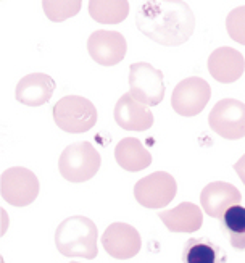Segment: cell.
Returning <instances> with one entry per match:
<instances>
[{
	"instance_id": "8fae6325",
	"label": "cell",
	"mask_w": 245,
	"mask_h": 263,
	"mask_svg": "<svg viewBox=\"0 0 245 263\" xmlns=\"http://www.w3.org/2000/svg\"><path fill=\"white\" fill-rule=\"evenodd\" d=\"M102 246L116 260H129L142 249L141 234L127 223H111L102 236Z\"/></svg>"
},
{
	"instance_id": "ba28073f",
	"label": "cell",
	"mask_w": 245,
	"mask_h": 263,
	"mask_svg": "<svg viewBox=\"0 0 245 263\" xmlns=\"http://www.w3.org/2000/svg\"><path fill=\"white\" fill-rule=\"evenodd\" d=\"M178 184L166 171H155L142 179H139L134 186L136 200L145 209H163L176 197Z\"/></svg>"
},
{
	"instance_id": "2e32d148",
	"label": "cell",
	"mask_w": 245,
	"mask_h": 263,
	"mask_svg": "<svg viewBox=\"0 0 245 263\" xmlns=\"http://www.w3.org/2000/svg\"><path fill=\"white\" fill-rule=\"evenodd\" d=\"M158 216L171 233L191 234L200 230L203 224L202 210L191 202H182L171 210H163L158 213Z\"/></svg>"
},
{
	"instance_id": "5bb4252c",
	"label": "cell",
	"mask_w": 245,
	"mask_h": 263,
	"mask_svg": "<svg viewBox=\"0 0 245 263\" xmlns=\"http://www.w3.org/2000/svg\"><path fill=\"white\" fill-rule=\"evenodd\" d=\"M245 59L243 55L232 47H219L212 52L208 59V71L218 83H236L243 74Z\"/></svg>"
},
{
	"instance_id": "7402d4cb",
	"label": "cell",
	"mask_w": 245,
	"mask_h": 263,
	"mask_svg": "<svg viewBox=\"0 0 245 263\" xmlns=\"http://www.w3.org/2000/svg\"><path fill=\"white\" fill-rule=\"evenodd\" d=\"M226 29L232 41L245 45V5L229 11L226 18Z\"/></svg>"
},
{
	"instance_id": "9c48e42d",
	"label": "cell",
	"mask_w": 245,
	"mask_h": 263,
	"mask_svg": "<svg viewBox=\"0 0 245 263\" xmlns=\"http://www.w3.org/2000/svg\"><path fill=\"white\" fill-rule=\"evenodd\" d=\"M212 99V87L205 79L192 76L185 78L174 87L171 107L181 117H195L202 113Z\"/></svg>"
},
{
	"instance_id": "9a60e30c",
	"label": "cell",
	"mask_w": 245,
	"mask_h": 263,
	"mask_svg": "<svg viewBox=\"0 0 245 263\" xmlns=\"http://www.w3.org/2000/svg\"><path fill=\"white\" fill-rule=\"evenodd\" d=\"M53 78L44 73H31L20 79L15 97L20 104L28 107H41L52 99L55 90Z\"/></svg>"
},
{
	"instance_id": "52a82bcc",
	"label": "cell",
	"mask_w": 245,
	"mask_h": 263,
	"mask_svg": "<svg viewBox=\"0 0 245 263\" xmlns=\"http://www.w3.org/2000/svg\"><path fill=\"white\" fill-rule=\"evenodd\" d=\"M208 124L218 136L229 141L245 137V104L237 99H223L208 115Z\"/></svg>"
},
{
	"instance_id": "d6986e66",
	"label": "cell",
	"mask_w": 245,
	"mask_h": 263,
	"mask_svg": "<svg viewBox=\"0 0 245 263\" xmlns=\"http://www.w3.org/2000/svg\"><path fill=\"white\" fill-rule=\"evenodd\" d=\"M89 15L102 25H118L129 15L127 0H90Z\"/></svg>"
},
{
	"instance_id": "ac0fdd59",
	"label": "cell",
	"mask_w": 245,
	"mask_h": 263,
	"mask_svg": "<svg viewBox=\"0 0 245 263\" xmlns=\"http://www.w3.org/2000/svg\"><path fill=\"white\" fill-rule=\"evenodd\" d=\"M184 263H226V252L208 237H191L182 249Z\"/></svg>"
},
{
	"instance_id": "7c38bea8",
	"label": "cell",
	"mask_w": 245,
	"mask_h": 263,
	"mask_svg": "<svg viewBox=\"0 0 245 263\" xmlns=\"http://www.w3.org/2000/svg\"><path fill=\"white\" fill-rule=\"evenodd\" d=\"M242 194L234 186L224 181H215L206 184L200 194V203L203 212L212 218H223L228 209L240 205Z\"/></svg>"
},
{
	"instance_id": "5b68a950",
	"label": "cell",
	"mask_w": 245,
	"mask_h": 263,
	"mask_svg": "<svg viewBox=\"0 0 245 263\" xmlns=\"http://www.w3.org/2000/svg\"><path fill=\"white\" fill-rule=\"evenodd\" d=\"M2 199L13 207H26L37 199L41 184L31 170L23 166L8 168L0 178Z\"/></svg>"
},
{
	"instance_id": "277c9868",
	"label": "cell",
	"mask_w": 245,
	"mask_h": 263,
	"mask_svg": "<svg viewBox=\"0 0 245 263\" xmlns=\"http://www.w3.org/2000/svg\"><path fill=\"white\" fill-rule=\"evenodd\" d=\"M56 126L69 134L87 133L97 123V108L90 100L81 96H66L53 105Z\"/></svg>"
},
{
	"instance_id": "603a6c76",
	"label": "cell",
	"mask_w": 245,
	"mask_h": 263,
	"mask_svg": "<svg viewBox=\"0 0 245 263\" xmlns=\"http://www.w3.org/2000/svg\"><path fill=\"white\" fill-rule=\"evenodd\" d=\"M234 170H236V173L239 175L240 181L245 184V154L239 158V162L234 163Z\"/></svg>"
},
{
	"instance_id": "4fadbf2b",
	"label": "cell",
	"mask_w": 245,
	"mask_h": 263,
	"mask_svg": "<svg viewBox=\"0 0 245 263\" xmlns=\"http://www.w3.org/2000/svg\"><path fill=\"white\" fill-rule=\"evenodd\" d=\"M115 121L126 131H147L154 126V113L147 105L137 102L131 92H126L116 102L113 110Z\"/></svg>"
},
{
	"instance_id": "30bf717a",
	"label": "cell",
	"mask_w": 245,
	"mask_h": 263,
	"mask_svg": "<svg viewBox=\"0 0 245 263\" xmlns=\"http://www.w3.org/2000/svg\"><path fill=\"white\" fill-rule=\"evenodd\" d=\"M127 42L118 31H94L87 39V52L102 66H115L124 60Z\"/></svg>"
},
{
	"instance_id": "cb8c5ba5",
	"label": "cell",
	"mask_w": 245,
	"mask_h": 263,
	"mask_svg": "<svg viewBox=\"0 0 245 263\" xmlns=\"http://www.w3.org/2000/svg\"><path fill=\"white\" fill-rule=\"evenodd\" d=\"M71 263H78V261H71Z\"/></svg>"
},
{
	"instance_id": "7a4b0ae2",
	"label": "cell",
	"mask_w": 245,
	"mask_h": 263,
	"mask_svg": "<svg viewBox=\"0 0 245 263\" xmlns=\"http://www.w3.org/2000/svg\"><path fill=\"white\" fill-rule=\"evenodd\" d=\"M97 226L87 216L73 215L58 224L55 231L56 250L65 257L96 258L97 250Z\"/></svg>"
},
{
	"instance_id": "3957f363",
	"label": "cell",
	"mask_w": 245,
	"mask_h": 263,
	"mask_svg": "<svg viewBox=\"0 0 245 263\" xmlns=\"http://www.w3.org/2000/svg\"><path fill=\"white\" fill-rule=\"evenodd\" d=\"M102 165L97 148L87 141L69 144L58 160L60 175L69 182H86L94 178Z\"/></svg>"
},
{
	"instance_id": "44dd1931",
	"label": "cell",
	"mask_w": 245,
	"mask_h": 263,
	"mask_svg": "<svg viewBox=\"0 0 245 263\" xmlns=\"http://www.w3.org/2000/svg\"><path fill=\"white\" fill-rule=\"evenodd\" d=\"M81 5H83L81 0H44L42 2L45 16L55 23L65 21L78 15Z\"/></svg>"
},
{
	"instance_id": "e0dca14e",
	"label": "cell",
	"mask_w": 245,
	"mask_h": 263,
	"mask_svg": "<svg viewBox=\"0 0 245 263\" xmlns=\"http://www.w3.org/2000/svg\"><path fill=\"white\" fill-rule=\"evenodd\" d=\"M115 160L123 170L136 173L152 165V154L136 137H124L115 147Z\"/></svg>"
},
{
	"instance_id": "ffe728a7",
	"label": "cell",
	"mask_w": 245,
	"mask_h": 263,
	"mask_svg": "<svg viewBox=\"0 0 245 263\" xmlns=\"http://www.w3.org/2000/svg\"><path fill=\"white\" fill-rule=\"evenodd\" d=\"M221 220L228 233L229 244L236 250H245V207L234 205L224 212Z\"/></svg>"
},
{
	"instance_id": "8992f818",
	"label": "cell",
	"mask_w": 245,
	"mask_h": 263,
	"mask_svg": "<svg viewBox=\"0 0 245 263\" xmlns=\"http://www.w3.org/2000/svg\"><path fill=\"white\" fill-rule=\"evenodd\" d=\"M131 96L144 105H158L165 99L166 86L163 73L145 62H137L129 66Z\"/></svg>"
},
{
	"instance_id": "6da1fadb",
	"label": "cell",
	"mask_w": 245,
	"mask_h": 263,
	"mask_svg": "<svg viewBox=\"0 0 245 263\" xmlns=\"http://www.w3.org/2000/svg\"><path fill=\"white\" fill-rule=\"evenodd\" d=\"M136 26L154 42L176 47L191 39L195 16L182 0H148L137 8Z\"/></svg>"
}]
</instances>
